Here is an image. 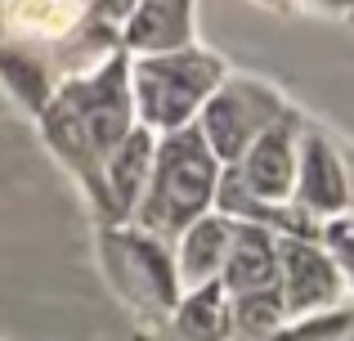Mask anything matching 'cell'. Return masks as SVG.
<instances>
[{
  "label": "cell",
  "mask_w": 354,
  "mask_h": 341,
  "mask_svg": "<svg viewBox=\"0 0 354 341\" xmlns=\"http://www.w3.org/2000/svg\"><path fill=\"white\" fill-rule=\"evenodd\" d=\"M278 283V256H274V238L256 225H242L229 238L225 252V288L242 297H260V292H274Z\"/></svg>",
  "instance_id": "cell-5"
},
{
  "label": "cell",
  "mask_w": 354,
  "mask_h": 341,
  "mask_svg": "<svg viewBox=\"0 0 354 341\" xmlns=\"http://www.w3.org/2000/svg\"><path fill=\"white\" fill-rule=\"evenodd\" d=\"M148 171H153V135L139 126L108 153V189H113V211H130L135 193L144 189Z\"/></svg>",
  "instance_id": "cell-8"
},
{
  "label": "cell",
  "mask_w": 354,
  "mask_h": 341,
  "mask_svg": "<svg viewBox=\"0 0 354 341\" xmlns=\"http://www.w3.org/2000/svg\"><path fill=\"white\" fill-rule=\"evenodd\" d=\"M301 198H305V207H314V211H337V207H346V175H341L332 149L319 140V135H310V140H305Z\"/></svg>",
  "instance_id": "cell-10"
},
{
  "label": "cell",
  "mask_w": 354,
  "mask_h": 341,
  "mask_svg": "<svg viewBox=\"0 0 354 341\" xmlns=\"http://www.w3.org/2000/svg\"><path fill=\"white\" fill-rule=\"evenodd\" d=\"M0 77L14 86L18 99H27L32 108L45 104V95H50V86H45V72L36 59H27L23 50H0Z\"/></svg>",
  "instance_id": "cell-14"
},
{
  "label": "cell",
  "mask_w": 354,
  "mask_h": 341,
  "mask_svg": "<svg viewBox=\"0 0 354 341\" xmlns=\"http://www.w3.org/2000/svg\"><path fill=\"white\" fill-rule=\"evenodd\" d=\"M72 14H77V9H72L68 0H9V23L23 27V32H36V36L68 32Z\"/></svg>",
  "instance_id": "cell-13"
},
{
  "label": "cell",
  "mask_w": 354,
  "mask_h": 341,
  "mask_svg": "<svg viewBox=\"0 0 354 341\" xmlns=\"http://www.w3.org/2000/svg\"><path fill=\"white\" fill-rule=\"evenodd\" d=\"M220 77H225L220 59L198 50H175V54L139 59L126 72V86H130V104H139L148 126L184 131L189 117L202 108V99L220 86Z\"/></svg>",
  "instance_id": "cell-2"
},
{
  "label": "cell",
  "mask_w": 354,
  "mask_h": 341,
  "mask_svg": "<svg viewBox=\"0 0 354 341\" xmlns=\"http://www.w3.org/2000/svg\"><path fill=\"white\" fill-rule=\"evenodd\" d=\"M278 315H283L278 288H274V292H260V297H242V301H238V324L251 328V333H265V328H274Z\"/></svg>",
  "instance_id": "cell-15"
},
{
  "label": "cell",
  "mask_w": 354,
  "mask_h": 341,
  "mask_svg": "<svg viewBox=\"0 0 354 341\" xmlns=\"http://www.w3.org/2000/svg\"><path fill=\"white\" fill-rule=\"evenodd\" d=\"M283 117V99L260 81H229L225 90L207 99V113L198 122V135L207 140V149L220 158H242V149L256 144V135H265L269 126Z\"/></svg>",
  "instance_id": "cell-3"
},
{
  "label": "cell",
  "mask_w": 354,
  "mask_h": 341,
  "mask_svg": "<svg viewBox=\"0 0 354 341\" xmlns=\"http://www.w3.org/2000/svg\"><path fill=\"white\" fill-rule=\"evenodd\" d=\"M229 238H234V229L225 225V220L216 216H202L189 225V234H184V252H180V274L189 283H211V274L225 265V252H229Z\"/></svg>",
  "instance_id": "cell-9"
},
{
  "label": "cell",
  "mask_w": 354,
  "mask_h": 341,
  "mask_svg": "<svg viewBox=\"0 0 354 341\" xmlns=\"http://www.w3.org/2000/svg\"><path fill=\"white\" fill-rule=\"evenodd\" d=\"M274 256L283 261V306L287 310H314V306H328L337 297V270L323 252H314L310 243H287L274 247Z\"/></svg>",
  "instance_id": "cell-4"
},
{
  "label": "cell",
  "mask_w": 354,
  "mask_h": 341,
  "mask_svg": "<svg viewBox=\"0 0 354 341\" xmlns=\"http://www.w3.org/2000/svg\"><path fill=\"white\" fill-rule=\"evenodd\" d=\"M225 288L220 283H202L198 292H193V301L180 310V328L189 337H198V341H216L220 333H225Z\"/></svg>",
  "instance_id": "cell-12"
},
{
  "label": "cell",
  "mask_w": 354,
  "mask_h": 341,
  "mask_svg": "<svg viewBox=\"0 0 354 341\" xmlns=\"http://www.w3.org/2000/svg\"><path fill=\"white\" fill-rule=\"evenodd\" d=\"M126 247H130V261H135L139 283H144L162 306H171V301H175V265H171V252H166L162 243H153V238H130Z\"/></svg>",
  "instance_id": "cell-11"
},
{
  "label": "cell",
  "mask_w": 354,
  "mask_h": 341,
  "mask_svg": "<svg viewBox=\"0 0 354 341\" xmlns=\"http://www.w3.org/2000/svg\"><path fill=\"white\" fill-rule=\"evenodd\" d=\"M260 198H287L296 180V153H292V122H274L247 153V171L238 175Z\"/></svg>",
  "instance_id": "cell-7"
},
{
  "label": "cell",
  "mask_w": 354,
  "mask_h": 341,
  "mask_svg": "<svg viewBox=\"0 0 354 341\" xmlns=\"http://www.w3.org/2000/svg\"><path fill=\"white\" fill-rule=\"evenodd\" d=\"M189 32H193V5L189 0H139L130 9V23H126V41L135 50H144L148 59L153 54L184 50Z\"/></svg>",
  "instance_id": "cell-6"
},
{
  "label": "cell",
  "mask_w": 354,
  "mask_h": 341,
  "mask_svg": "<svg viewBox=\"0 0 354 341\" xmlns=\"http://www.w3.org/2000/svg\"><path fill=\"white\" fill-rule=\"evenodd\" d=\"M211 193H216V153L207 149L198 126L171 131L162 149H153L148 198L139 207V220L157 234H180L193 220H202Z\"/></svg>",
  "instance_id": "cell-1"
}]
</instances>
